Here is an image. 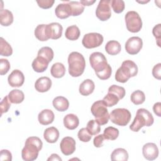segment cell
Returning <instances> with one entry per match:
<instances>
[{"label":"cell","mask_w":161,"mask_h":161,"mask_svg":"<svg viewBox=\"0 0 161 161\" xmlns=\"http://www.w3.org/2000/svg\"><path fill=\"white\" fill-rule=\"evenodd\" d=\"M43 143L37 136L28 137L21 151L22 158L25 161H33L37 158L39 152L42 150Z\"/></svg>","instance_id":"obj_1"},{"label":"cell","mask_w":161,"mask_h":161,"mask_svg":"<svg viewBox=\"0 0 161 161\" xmlns=\"http://www.w3.org/2000/svg\"><path fill=\"white\" fill-rule=\"evenodd\" d=\"M69 73L72 77L81 75L86 67V61L83 55L77 52H73L69 55Z\"/></svg>","instance_id":"obj_2"},{"label":"cell","mask_w":161,"mask_h":161,"mask_svg":"<svg viewBox=\"0 0 161 161\" xmlns=\"http://www.w3.org/2000/svg\"><path fill=\"white\" fill-rule=\"evenodd\" d=\"M138 74L136 64L130 60H126L122 62L121 66L116 70L115 79L117 82L125 83L130 77H135Z\"/></svg>","instance_id":"obj_3"},{"label":"cell","mask_w":161,"mask_h":161,"mask_svg":"<svg viewBox=\"0 0 161 161\" xmlns=\"http://www.w3.org/2000/svg\"><path fill=\"white\" fill-rule=\"evenodd\" d=\"M154 119L147 109L144 108L138 109L133 123L130 126V129L135 132L138 131L143 126H150L153 123Z\"/></svg>","instance_id":"obj_4"},{"label":"cell","mask_w":161,"mask_h":161,"mask_svg":"<svg viewBox=\"0 0 161 161\" xmlns=\"http://www.w3.org/2000/svg\"><path fill=\"white\" fill-rule=\"evenodd\" d=\"M103 100H99L94 102L91 106V113L94 116L95 120L100 125H106L109 121V114Z\"/></svg>","instance_id":"obj_5"},{"label":"cell","mask_w":161,"mask_h":161,"mask_svg":"<svg viewBox=\"0 0 161 161\" xmlns=\"http://www.w3.org/2000/svg\"><path fill=\"white\" fill-rule=\"evenodd\" d=\"M131 118V113L125 108H116L113 109L109 114L111 121L119 126H124L127 125Z\"/></svg>","instance_id":"obj_6"},{"label":"cell","mask_w":161,"mask_h":161,"mask_svg":"<svg viewBox=\"0 0 161 161\" xmlns=\"http://www.w3.org/2000/svg\"><path fill=\"white\" fill-rule=\"evenodd\" d=\"M127 30L132 33L140 31L142 27V21L138 13L135 11H130L125 16Z\"/></svg>","instance_id":"obj_7"},{"label":"cell","mask_w":161,"mask_h":161,"mask_svg":"<svg viewBox=\"0 0 161 161\" xmlns=\"http://www.w3.org/2000/svg\"><path fill=\"white\" fill-rule=\"evenodd\" d=\"M103 35L98 33L86 34L82 40V43L86 48H94L99 47L103 42Z\"/></svg>","instance_id":"obj_8"},{"label":"cell","mask_w":161,"mask_h":161,"mask_svg":"<svg viewBox=\"0 0 161 161\" xmlns=\"http://www.w3.org/2000/svg\"><path fill=\"white\" fill-rule=\"evenodd\" d=\"M110 4V0H101L99 2L96 9V15L101 21H104L110 18L111 16Z\"/></svg>","instance_id":"obj_9"},{"label":"cell","mask_w":161,"mask_h":161,"mask_svg":"<svg viewBox=\"0 0 161 161\" xmlns=\"http://www.w3.org/2000/svg\"><path fill=\"white\" fill-rule=\"evenodd\" d=\"M143 41L138 36H132L128 39L125 43V50L130 55L137 54L142 48Z\"/></svg>","instance_id":"obj_10"},{"label":"cell","mask_w":161,"mask_h":161,"mask_svg":"<svg viewBox=\"0 0 161 161\" xmlns=\"http://www.w3.org/2000/svg\"><path fill=\"white\" fill-rule=\"evenodd\" d=\"M97 77L101 80L108 79L112 72V69L107 61L103 62L93 68Z\"/></svg>","instance_id":"obj_11"},{"label":"cell","mask_w":161,"mask_h":161,"mask_svg":"<svg viewBox=\"0 0 161 161\" xmlns=\"http://www.w3.org/2000/svg\"><path fill=\"white\" fill-rule=\"evenodd\" d=\"M75 141L72 137H64L60 143L61 152L65 155L72 154L75 150Z\"/></svg>","instance_id":"obj_12"},{"label":"cell","mask_w":161,"mask_h":161,"mask_svg":"<svg viewBox=\"0 0 161 161\" xmlns=\"http://www.w3.org/2000/svg\"><path fill=\"white\" fill-rule=\"evenodd\" d=\"M142 153L145 158L148 160H153L158 155V149L154 143H147L143 146Z\"/></svg>","instance_id":"obj_13"},{"label":"cell","mask_w":161,"mask_h":161,"mask_svg":"<svg viewBox=\"0 0 161 161\" xmlns=\"http://www.w3.org/2000/svg\"><path fill=\"white\" fill-rule=\"evenodd\" d=\"M46 31L48 38L57 40L61 37L63 27L58 23H52L46 25Z\"/></svg>","instance_id":"obj_14"},{"label":"cell","mask_w":161,"mask_h":161,"mask_svg":"<svg viewBox=\"0 0 161 161\" xmlns=\"http://www.w3.org/2000/svg\"><path fill=\"white\" fill-rule=\"evenodd\" d=\"M8 81L9 86L11 87H19L23 84L25 81V76L21 71L15 69L13 70V72L8 76Z\"/></svg>","instance_id":"obj_15"},{"label":"cell","mask_w":161,"mask_h":161,"mask_svg":"<svg viewBox=\"0 0 161 161\" xmlns=\"http://www.w3.org/2000/svg\"><path fill=\"white\" fill-rule=\"evenodd\" d=\"M52 86V80L48 77H41L38 78L35 83V89L40 92H45L48 91Z\"/></svg>","instance_id":"obj_16"},{"label":"cell","mask_w":161,"mask_h":161,"mask_svg":"<svg viewBox=\"0 0 161 161\" xmlns=\"http://www.w3.org/2000/svg\"><path fill=\"white\" fill-rule=\"evenodd\" d=\"M55 118L53 112L48 109L42 110L38 116V119L39 123L42 125H48L52 123Z\"/></svg>","instance_id":"obj_17"},{"label":"cell","mask_w":161,"mask_h":161,"mask_svg":"<svg viewBox=\"0 0 161 161\" xmlns=\"http://www.w3.org/2000/svg\"><path fill=\"white\" fill-rule=\"evenodd\" d=\"M69 2V1H68ZM55 15L60 19H65L71 16V9L69 3L58 4L55 9Z\"/></svg>","instance_id":"obj_18"},{"label":"cell","mask_w":161,"mask_h":161,"mask_svg":"<svg viewBox=\"0 0 161 161\" xmlns=\"http://www.w3.org/2000/svg\"><path fill=\"white\" fill-rule=\"evenodd\" d=\"M43 138L48 143H55L59 138V131L58 129L54 126L47 128L44 131Z\"/></svg>","instance_id":"obj_19"},{"label":"cell","mask_w":161,"mask_h":161,"mask_svg":"<svg viewBox=\"0 0 161 161\" xmlns=\"http://www.w3.org/2000/svg\"><path fill=\"white\" fill-rule=\"evenodd\" d=\"M95 88L94 82L91 79L84 80L79 86V92L81 95L87 96L93 92Z\"/></svg>","instance_id":"obj_20"},{"label":"cell","mask_w":161,"mask_h":161,"mask_svg":"<svg viewBox=\"0 0 161 161\" xmlns=\"http://www.w3.org/2000/svg\"><path fill=\"white\" fill-rule=\"evenodd\" d=\"M49 62L42 57L37 56L32 62V68L36 72H43L48 67Z\"/></svg>","instance_id":"obj_21"},{"label":"cell","mask_w":161,"mask_h":161,"mask_svg":"<svg viewBox=\"0 0 161 161\" xmlns=\"http://www.w3.org/2000/svg\"><path fill=\"white\" fill-rule=\"evenodd\" d=\"M64 125L69 130L75 129L79 124L78 117L74 114H68L64 118Z\"/></svg>","instance_id":"obj_22"},{"label":"cell","mask_w":161,"mask_h":161,"mask_svg":"<svg viewBox=\"0 0 161 161\" xmlns=\"http://www.w3.org/2000/svg\"><path fill=\"white\" fill-rule=\"evenodd\" d=\"M53 106L58 111H65L69 106V102L67 98L63 96H57L53 100Z\"/></svg>","instance_id":"obj_23"},{"label":"cell","mask_w":161,"mask_h":161,"mask_svg":"<svg viewBox=\"0 0 161 161\" xmlns=\"http://www.w3.org/2000/svg\"><path fill=\"white\" fill-rule=\"evenodd\" d=\"M111 159L112 161H127L128 153L125 149L118 148L113 151L111 154Z\"/></svg>","instance_id":"obj_24"},{"label":"cell","mask_w":161,"mask_h":161,"mask_svg":"<svg viewBox=\"0 0 161 161\" xmlns=\"http://www.w3.org/2000/svg\"><path fill=\"white\" fill-rule=\"evenodd\" d=\"M13 22V15L8 9H1L0 11V23L2 26H8Z\"/></svg>","instance_id":"obj_25"},{"label":"cell","mask_w":161,"mask_h":161,"mask_svg":"<svg viewBox=\"0 0 161 161\" xmlns=\"http://www.w3.org/2000/svg\"><path fill=\"white\" fill-rule=\"evenodd\" d=\"M9 101L13 104H19L25 99V94L23 91L19 89H13L8 95Z\"/></svg>","instance_id":"obj_26"},{"label":"cell","mask_w":161,"mask_h":161,"mask_svg":"<svg viewBox=\"0 0 161 161\" xmlns=\"http://www.w3.org/2000/svg\"><path fill=\"white\" fill-rule=\"evenodd\" d=\"M121 45L116 40L109 41L105 46V50L106 52L111 55H116L121 52Z\"/></svg>","instance_id":"obj_27"},{"label":"cell","mask_w":161,"mask_h":161,"mask_svg":"<svg viewBox=\"0 0 161 161\" xmlns=\"http://www.w3.org/2000/svg\"><path fill=\"white\" fill-rule=\"evenodd\" d=\"M50 73L55 78H61L65 74V67L60 62L55 63L51 67Z\"/></svg>","instance_id":"obj_28"},{"label":"cell","mask_w":161,"mask_h":161,"mask_svg":"<svg viewBox=\"0 0 161 161\" xmlns=\"http://www.w3.org/2000/svg\"><path fill=\"white\" fill-rule=\"evenodd\" d=\"M80 35V31L79 28L76 25H72L69 27L65 30V36L68 40L74 41L77 40Z\"/></svg>","instance_id":"obj_29"},{"label":"cell","mask_w":161,"mask_h":161,"mask_svg":"<svg viewBox=\"0 0 161 161\" xmlns=\"http://www.w3.org/2000/svg\"><path fill=\"white\" fill-rule=\"evenodd\" d=\"M106 61H107L106 57L104 55L103 53L99 52H93L91 54L89 57L90 64L92 69L98 64Z\"/></svg>","instance_id":"obj_30"},{"label":"cell","mask_w":161,"mask_h":161,"mask_svg":"<svg viewBox=\"0 0 161 161\" xmlns=\"http://www.w3.org/2000/svg\"><path fill=\"white\" fill-rule=\"evenodd\" d=\"M35 37L40 41L45 42L48 40L49 38L47 36V31H46V25L42 24L38 25L34 31Z\"/></svg>","instance_id":"obj_31"},{"label":"cell","mask_w":161,"mask_h":161,"mask_svg":"<svg viewBox=\"0 0 161 161\" xmlns=\"http://www.w3.org/2000/svg\"><path fill=\"white\" fill-rule=\"evenodd\" d=\"M71 9V16H76L82 14L84 10V6H83L80 1H69Z\"/></svg>","instance_id":"obj_32"},{"label":"cell","mask_w":161,"mask_h":161,"mask_svg":"<svg viewBox=\"0 0 161 161\" xmlns=\"http://www.w3.org/2000/svg\"><path fill=\"white\" fill-rule=\"evenodd\" d=\"M13 53V48L11 45L3 38H0V54L2 56L9 57Z\"/></svg>","instance_id":"obj_33"},{"label":"cell","mask_w":161,"mask_h":161,"mask_svg":"<svg viewBox=\"0 0 161 161\" xmlns=\"http://www.w3.org/2000/svg\"><path fill=\"white\" fill-rule=\"evenodd\" d=\"M103 135L105 140H114L118 138L119 135V130L114 127L108 126L104 129Z\"/></svg>","instance_id":"obj_34"},{"label":"cell","mask_w":161,"mask_h":161,"mask_svg":"<svg viewBox=\"0 0 161 161\" xmlns=\"http://www.w3.org/2000/svg\"><path fill=\"white\" fill-rule=\"evenodd\" d=\"M131 101L135 105H139L144 103L145 101V95L144 92L140 90H136L131 94Z\"/></svg>","instance_id":"obj_35"},{"label":"cell","mask_w":161,"mask_h":161,"mask_svg":"<svg viewBox=\"0 0 161 161\" xmlns=\"http://www.w3.org/2000/svg\"><path fill=\"white\" fill-rule=\"evenodd\" d=\"M46 59L49 63L52 60L54 53L53 50L49 47H43L41 48L38 52V55Z\"/></svg>","instance_id":"obj_36"},{"label":"cell","mask_w":161,"mask_h":161,"mask_svg":"<svg viewBox=\"0 0 161 161\" xmlns=\"http://www.w3.org/2000/svg\"><path fill=\"white\" fill-rule=\"evenodd\" d=\"M86 129L91 135H96L100 132L101 126L96 120L91 119L87 123Z\"/></svg>","instance_id":"obj_37"},{"label":"cell","mask_w":161,"mask_h":161,"mask_svg":"<svg viewBox=\"0 0 161 161\" xmlns=\"http://www.w3.org/2000/svg\"><path fill=\"white\" fill-rule=\"evenodd\" d=\"M108 92L115 94L119 98V99H123L125 97L126 94L125 89L124 87L117 86V85H114V84L111 86L109 87Z\"/></svg>","instance_id":"obj_38"},{"label":"cell","mask_w":161,"mask_h":161,"mask_svg":"<svg viewBox=\"0 0 161 161\" xmlns=\"http://www.w3.org/2000/svg\"><path fill=\"white\" fill-rule=\"evenodd\" d=\"M103 101L106 104V106L108 107H112L114 105H116L118 101L119 98L114 94L108 92L103 98Z\"/></svg>","instance_id":"obj_39"},{"label":"cell","mask_w":161,"mask_h":161,"mask_svg":"<svg viewBox=\"0 0 161 161\" xmlns=\"http://www.w3.org/2000/svg\"><path fill=\"white\" fill-rule=\"evenodd\" d=\"M111 4L114 13H121L123 11L125 4L123 0H112L111 1Z\"/></svg>","instance_id":"obj_40"},{"label":"cell","mask_w":161,"mask_h":161,"mask_svg":"<svg viewBox=\"0 0 161 161\" xmlns=\"http://www.w3.org/2000/svg\"><path fill=\"white\" fill-rule=\"evenodd\" d=\"M77 136L79 139L82 142H88L91 140L92 135L89 133L86 128H82L79 130Z\"/></svg>","instance_id":"obj_41"},{"label":"cell","mask_w":161,"mask_h":161,"mask_svg":"<svg viewBox=\"0 0 161 161\" xmlns=\"http://www.w3.org/2000/svg\"><path fill=\"white\" fill-rule=\"evenodd\" d=\"M10 64L7 59L1 58L0 59V74L4 75L8 73L10 69Z\"/></svg>","instance_id":"obj_42"},{"label":"cell","mask_w":161,"mask_h":161,"mask_svg":"<svg viewBox=\"0 0 161 161\" xmlns=\"http://www.w3.org/2000/svg\"><path fill=\"white\" fill-rule=\"evenodd\" d=\"M10 101L8 99V96H5L3 99L1 101V104H0V106H1V114L2 115L4 113H6L8 112V111L9 110L10 106H11V104H10Z\"/></svg>","instance_id":"obj_43"},{"label":"cell","mask_w":161,"mask_h":161,"mask_svg":"<svg viewBox=\"0 0 161 161\" xmlns=\"http://www.w3.org/2000/svg\"><path fill=\"white\" fill-rule=\"evenodd\" d=\"M54 0H40V1H36V3L38 5L39 7L43 9H48L51 8L53 3H54Z\"/></svg>","instance_id":"obj_44"},{"label":"cell","mask_w":161,"mask_h":161,"mask_svg":"<svg viewBox=\"0 0 161 161\" xmlns=\"http://www.w3.org/2000/svg\"><path fill=\"white\" fill-rule=\"evenodd\" d=\"M160 29H161V25L158 24L156 26H155L153 28L152 33L153 36L157 40V43L158 47H160Z\"/></svg>","instance_id":"obj_45"},{"label":"cell","mask_w":161,"mask_h":161,"mask_svg":"<svg viewBox=\"0 0 161 161\" xmlns=\"http://www.w3.org/2000/svg\"><path fill=\"white\" fill-rule=\"evenodd\" d=\"M152 75L153 76L158 80L161 79V64L158 63L154 65L152 69Z\"/></svg>","instance_id":"obj_46"},{"label":"cell","mask_w":161,"mask_h":161,"mask_svg":"<svg viewBox=\"0 0 161 161\" xmlns=\"http://www.w3.org/2000/svg\"><path fill=\"white\" fill-rule=\"evenodd\" d=\"M104 140H105L104 136L103 134L99 135L97 136H96L93 140V143L94 145L97 147V148H99L101 147L103 145V142Z\"/></svg>","instance_id":"obj_47"},{"label":"cell","mask_w":161,"mask_h":161,"mask_svg":"<svg viewBox=\"0 0 161 161\" xmlns=\"http://www.w3.org/2000/svg\"><path fill=\"white\" fill-rule=\"evenodd\" d=\"M0 160L1 161L3 160H8L10 161L12 160V155L11 153L8 150H2L0 153Z\"/></svg>","instance_id":"obj_48"},{"label":"cell","mask_w":161,"mask_h":161,"mask_svg":"<svg viewBox=\"0 0 161 161\" xmlns=\"http://www.w3.org/2000/svg\"><path fill=\"white\" fill-rule=\"evenodd\" d=\"M153 111L157 116L158 117L161 116V103L160 102L154 104L153 106Z\"/></svg>","instance_id":"obj_49"},{"label":"cell","mask_w":161,"mask_h":161,"mask_svg":"<svg viewBox=\"0 0 161 161\" xmlns=\"http://www.w3.org/2000/svg\"><path fill=\"white\" fill-rule=\"evenodd\" d=\"M48 161L49 160H59V161H61L62 160V158L57 155V154H55V153H52L50 157L48 158L47 159Z\"/></svg>","instance_id":"obj_50"},{"label":"cell","mask_w":161,"mask_h":161,"mask_svg":"<svg viewBox=\"0 0 161 161\" xmlns=\"http://www.w3.org/2000/svg\"><path fill=\"white\" fill-rule=\"evenodd\" d=\"M96 2L95 0L94 1H88V0H81L80 3L83 5V6H91L92 4H94Z\"/></svg>","instance_id":"obj_51"}]
</instances>
